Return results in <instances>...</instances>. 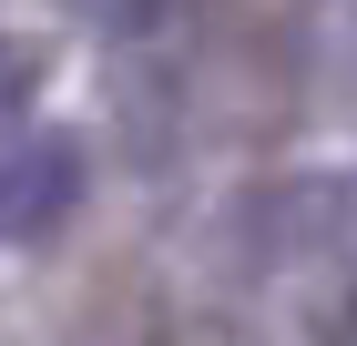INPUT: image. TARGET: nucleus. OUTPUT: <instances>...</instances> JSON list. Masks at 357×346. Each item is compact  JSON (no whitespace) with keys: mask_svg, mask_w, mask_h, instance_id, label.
<instances>
[{"mask_svg":"<svg viewBox=\"0 0 357 346\" xmlns=\"http://www.w3.org/2000/svg\"><path fill=\"white\" fill-rule=\"evenodd\" d=\"M92 194V153L82 133H0V244L31 255V244H52Z\"/></svg>","mask_w":357,"mask_h":346,"instance_id":"1","label":"nucleus"},{"mask_svg":"<svg viewBox=\"0 0 357 346\" xmlns=\"http://www.w3.org/2000/svg\"><path fill=\"white\" fill-rule=\"evenodd\" d=\"M31 81H41V61L0 31V133H21V112H31Z\"/></svg>","mask_w":357,"mask_h":346,"instance_id":"2","label":"nucleus"},{"mask_svg":"<svg viewBox=\"0 0 357 346\" xmlns=\"http://www.w3.org/2000/svg\"><path fill=\"white\" fill-rule=\"evenodd\" d=\"M327 346H357V295H347V306L327 316Z\"/></svg>","mask_w":357,"mask_h":346,"instance_id":"3","label":"nucleus"}]
</instances>
